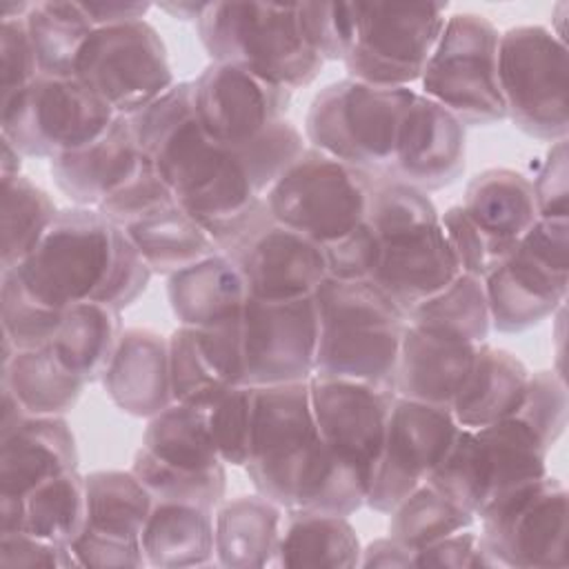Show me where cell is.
<instances>
[{"mask_svg":"<svg viewBox=\"0 0 569 569\" xmlns=\"http://www.w3.org/2000/svg\"><path fill=\"white\" fill-rule=\"evenodd\" d=\"M244 469L256 491L284 509L351 516L367 505L371 487L322 442L309 380L256 387L251 451Z\"/></svg>","mask_w":569,"mask_h":569,"instance_id":"obj_1","label":"cell"},{"mask_svg":"<svg viewBox=\"0 0 569 569\" xmlns=\"http://www.w3.org/2000/svg\"><path fill=\"white\" fill-rule=\"evenodd\" d=\"M305 147L302 133L287 118L249 144L222 147L202 133L193 113L176 124L144 162L169 184L178 207L207 227L262 200Z\"/></svg>","mask_w":569,"mask_h":569,"instance_id":"obj_2","label":"cell"},{"mask_svg":"<svg viewBox=\"0 0 569 569\" xmlns=\"http://www.w3.org/2000/svg\"><path fill=\"white\" fill-rule=\"evenodd\" d=\"M13 271L31 298L60 311L76 302L122 311L153 276L120 227L98 209L76 204L60 209L42 242Z\"/></svg>","mask_w":569,"mask_h":569,"instance_id":"obj_3","label":"cell"},{"mask_svg":"<svg viewBox=\"0 0 569 569\" xmlns=\"http://www.w3.org/2000/svg\"><path fill=\"white\" fill-rule=\"evenodd\" d=\"M313 300L320 322L313 376L347 378L393 391L405 311L371 280L327 276Z\"/></svg>","mask_w":569,"mask_h":569,"instance_id":"obj_4","label":"cell"},{"mask_svg":"<svg viewBox=\"0 0 569 569\" xmlns=\"http://www.w3.org/2000/svg\"><path fill=\"white\" fill-rule=\"evenodd\" d=\"M196 31L211 62L289 91L309 87L325 64L302 31L298 2H209Z\"/></svg>","mask_w":569,"mask_h":569,"instance_id":"obj_5","label":"cell"},{"mask_svg":"<svg viewBox=\"0 0 569 569\" xmlns=\"http://www.w3.org/2000/svg\"><path fill=\"white\" fill-rule=\"evenodd\" d=\"M413 89L376 87L345 78L322 87L307 111L309 147L360 171L382 176Z\"/></svg>","mask_w":569,"mask_h":569,"instance_id":"obj_6","label":"cell"},{"mask_svg":"<svg viewBox=\"0 0 569 569\" xmlns=\"http://www.w3.org/2000/svg\"><path fill=\"white\" fill-rule=\"evenodd\" d=\"M220 253L231 258L258 300H298L313 296L329 276L325 249L280 224L262 200L247 211L204 227Z\"/></svg>","mask_w":569,"mask_h":569,"instance_id":"obj_7","label":"cell"},{"mask_svg":"<svg viewBox=\"0 0 569 569\" xmlns=\"http://www.w3.org/2000/svg\"><path fill=\"white\" fill-rule=\"evenodd\" d=\"M498 27L473 11L445 18L425 64L420 93L465 127L496 124L507 118L498 82Z\"/></svg>","mask_w":569,"mask_h":569,"instance_id":"obj_8","label":"cell"},{"mask_svg":"<svg viewBox=\"0 0 569 569\" xmlns=\"http://www.w3.org/2000/svg\"><path fill=\"white\" fill-rule=\"evenodd\" d=\"M373 178L305 147L267 191L264 202L276 222L327 247L365 222Z\"/></svg>","mask_w":569,"mask_h":569,"instance_id":"obj_9","label":"cell"},{"mask_svg":"<svg viewBox=\"0 0 569 569\" xmlns=\"http://www.w3.org/2000/svg\"><path fill=\"white\" fill-rule=\"evenodd\" d=\"M482 282L498 333H520L553 316L569 289V220L538 218Z\"/></svg>","mask_w":569,"mask_h":569,"instance_id":"obj_10","label":"cell"},{"mask_svg":"<svg viewBox=\"0 0 569 569\" xmlns=\"http://www.w3.org/2000/svg\"><path fill=\"white\" fill-rule=\"evenodd\" d=\"M567 44L542 24H520L500 33L498 82L507 118L545 142L569 131Z\"/></svg>","mask_w":569,"mask_h":569,"instance_id":"obj_11","label":"cell"},{"mask_svg":"<svg viewBox=\"0 0 569 569\" xmlns=\"http://www.w3.org/2000/svg\"><path fill=\"white\" fill-rule=\"evenodd\" d=\"M547 453L538 433L518 416L478 429L460 427L427 482L478 513L500 491L549 473Z\"/></svg>","mask_w":569,"mask_h":569,"instance_id":"obj_12","label":"cell"},{"mask_svg":"<svg viewBox=\"0 0 569 569\" xmlns=\"http://www.w3.org/2000/svg\"><path fill=\"white\" fill-rule=\"evenodd\" d=\"M118 113L76 78L38 76L0 100V136L24 158L53 160L96 142Z\"/></svg>","mask_w":569,"mask_h":569,"instance_id":"obj_13","label":"cell"},{"mask_svg":"<svg viewBox=\"0 0 569 569\" xmlns=\"http://www.w3.org/2000/svg\"><path fill=\"white\" fill-rule=\"evenodd\" d=\"M480 540L498 567H567V489L545 473L493 496L478 513Z\"/></svg>","mask_w":569,"mask_h":569,"instance_id":"obj_14","label":"cell"},{"mask_svg":"<svg viewBox=\"0 0 569 569\" xmlns=\"http://www.w3.org/2000/svg\"><path fill=\"white\" fill-rule=\"evenodd\" d=\"M353 11L356 36L342 60L349 78L393 89L420 82L445 27L447 2H353Z\"/></svg>","mask_w":569,"mask_h":569,"instance_id":"obj_15","label":"cell"},{"mask_svg":"<svg viewBox=\"0 0 569 569\" xmlns=\"http://www.w3.org/2000/svg\"><path fill=\"white\" fill-rule=\"evenodd\" d=\"M73 78L118 116H131L176 84L167 47L147 20L96 27L84 40Z\"/></svg>","mask_w":569,"mask_h":569,"instance_id":"obj_16","label":"cell"},{"mask_svg":"<svg viewBox=\"0 0 569 569\" xmlns=\"http://www.w3.org/2000/svg\"><path fill=\"white\" fill-rule=\"evenodd\" d=\"M458 431L460 425L449 407L396 396L367 507L389 516L402 498L429 480L449 453Z\"/></svg>","mask_w":569,"mask_h":569,"instance_id":"obj_17","label":"cell"},{"mask_svg":"<svg viewBox=\"0 0 569 569\" xmlns=\"http://www.w3.org/2000/svg\"><path fill=\"white\" fill-rule=\"evenodd\" d=\"M318 331L313 296L298 300H258L249 296L240 316L244 382L269 387L309 380Z\"/></svg>","mask_w":569,"mask_h":569,"instance_id":"obj_18","label":"cell"},{"mask_svg":"<svg viewBox=\"0 0 569 569\" xmlns=\"http://www.w3.org/2000/svg\"><path fill=\"white\" fill-rule=\"evenodd\" d=\"M309 398L327 449L371 482L396 393L369 382L311 376Z\"/></svg>","mask_w":569,"mask_h":569,"instance_id":"obj_19","label":"cell"},{"mask_svg":"<svg viewBox=\"0 0 569 569\" xmlns=\"http://www.w3.org/2000/svg\"><path fill=\"white\" fill-rule=\"evenodd\" d=\"M193 82V111L202 133L222 147H242L282 120L291 93L233 64L211 62Z\"/></svg>","mask_w":569,"mask_h":569,"instance_id":"obj_20","label":"cell"},{"mask_svg":"<svg viewBox=\"0 0 569 569\" xmlns=\"http://www.w3.org/2000/svg\"><path fill=\"white\" fill-rule=\"evenodd\" d=\"M465 129L453 113L416 91L402 113L393 156L382 176L425 193L453 184L465 173Z\"/></svg>","mask_w":569,"mask_h":569,"instance_id":"obj_21","label":"cell"},{"mask_svg":"<svg viewBox=\"0 0 569 569\" xmlns=\"http://www.w3.org/2000/svg\"><path fill=\"white\" fill-rule=\"evenodd\" d=\"M380 262L371 282L380 287L405 316L462 273L440 218L380 236Z\"/></svg>","mask_w":569,"mask_h":569,"instance_id":"obj_22","label":"cell"},{"mask_svg":"<svg viewBox=\"0 0 569 569\" xmlns=\"http://www.w3.org/2000/svg\"><path fill=\"white\" fill-rule=\"evenodd\" d=\"M476 353L478 345L471 340L436 327L407 322L393 391L400 398L451 407L473 369Z\"/></svg>","mask_w":569,"mask_h":569,"instance_id":"obj_23","label":"cell"},{"mask_svg":"<svg viewBox=\"0 0 569 569\" xmlns=\"http://www.w3.org/2000/svg\"><path fill=\"white\" fill-rule=\"evenodd\" d=\"M147 162L136 144L131 122L118 116L89 147L49 160L56 187L76 207H98L107 196L138 178Z\"/></svg>","mask_w":569,"mask_h":569,"instance_id":"obj_24","label":"cell"},{"mask_svg":"<svg viewBox=\"0 0 569 569\" xmlns=\"http://www.w3.org/2000/svg\"><path fill=\"white\" fill-rule=\"evenodd\" d=\"M78 469V447L64 416H24L0 429V496H27Z\"/></svg>","mask_w":569,"mask_h":569,"instance_id":"obj_25","label":"cell"},{"mask_svg":"<svg viewBox=\"0 0 569 569\" xmlns=\"http://www.w3.org/2000/svg\"><path fill=\"white\" fill-rule=\"evenodd\" d=\"M100 382L120 411L153 418L173 402L169 340L151 329H124Z\"/></svg>","mask_w":569,"mask_h":569,"instance_id":"obj_26","label":"cell"},{"mask_svg":"<svg viewBox=\"0 0 569 569\" xmlns=\"http://www.w3.org/2000/svg\"><path fill=\"white\" fill-rule=\"evenodd\" d=\"M460 207L485 236L493 267L513 251L540 218L531 178L507 167L476 173L465 189Z\"/></svg>","mask_w":569,"mask_h":569,"instance_id":"obj_27","label":"cell"},{"mask_svg":"<svg viewBox=\"0 0 569 569\" xmlns=\"http://www.w3.org/2000/svg\"><path fill=\"white\" fill-rule=\"evenodd\" d=\"M167 278L171 311L184 327L209 329L238 320L249 300L242 273L224 253H213Z\"/></svg>","mask_w":569,"mask_h":569,"instance_id":"obj_28","label":"cell"},{"mask_svg":"<svg viewBox=\"0 0 569 569\" xmlns=\"http://www.w3.org/2000/svg\"><path fill=\"white\" fill-rule=\"evenodd\" d=\"M284 507L262 493L222 500L213 511L216 562L227 569L273 567Z\"/></svg>","mask_w":569,"mask_h":569,"instance_id":"obj_29","label":"cell"},{"mask_svg":"<svg viewBox=\"0 0 569 569\" xmlns=\"http://www.w3.org/2000/svg\"><path fill=\"white\" fill-rule=\"evenodd\" d=\"M529 369L507 349L478 345L473 369L451 402L456 422L465 429L487 427L520 411L527 393Z\"/></svg>","mask_w":569,"mask_h":569,"instance_id":"obj_30","label":"cell"},{"mask_svg":"<svg viewBox=\"0 0 569 569\" xmlns=\"http://www.w3.org/2000/svg\"><path fill=\"white\" fill-rule=\"evenodd\" d=\"M140 547L149 567L187 569L204 567L216 560L213 547V509L156 500Z\"/></svg>","mask_w":569,"mask_h":569,"instance_id":"obj_31","label":"cell"},{"mask_svg":"<svg viewBox=\"0 0 569 569\" xmlns=\"http://www.w3.org/2000/svg\"><path fill=\"white\" fill-rule=\"evenodd\" d=\"M360 538L347 516L284 509L273 567H360Z\"/></svg>","mask_w":569,"mask_h":569,"instance_id":"obj_32","label":"cell"},{"mask_svg":"<svg viewBox=\"0 0 569 569\" xmlns=\"http://www.w3.org/2000/svg\"><path fill=\"white\" fill-rule=\"evenodd\" d=\"M120 311L100 302H76L62 309L49 345L56 358L84 382L100 380L122 336Z\"/></svg>","mask_w":569,"mask_h":569,"instance_id":"obj_33","label":"cell"},{"mask_svg":"<svg viewBox=\"0 0 569 569\" xmlns=\"http://www.w3.org/2000/svg\"><path fill=\"white\" fill-rule=\"evenodd\" d=\"M84 385L51 347L16 351L9 362H2L0 387L11 391L27 416H64L76 407Z\"/></svg>","mask_w":569,"mask_h":569,"instance_id":"obj_34","label":"cell"},{"mask_svg":"<svg viewBox=\"0 0 569 569\" xmlns=\"http://www.w3.org/2000/svg\"><path fill=\"white\" fill-rule=\"evenodd\" d=\"M153 273L171 276L220 253L209 231L178 204L122 229Z\"/></svg>","mask_w":569,"mask_h":569,"instance_id":"obj_35","label":"cell"},{"mask_svg":"<svg viewBox=\"0 0 569 569\" xmlns=\"http://www.w3.org/2000/svg\"><path fill=\"white\" fill-rule=\"evenodd\" d=\"M84 489L89 529L113 538L140 540L156 498L131 469L91 471L84 476Z\"/></svg>","mask_w":569,"mask_h":569,"instance_id":"obj_36","label":"cell"},{"mask_svg":"<svg viewBox=\"0 0 569 569\" xmlns=\"http://www.w3.org/2000/svg\"><path fill=\"white\" fill-rule=\"evenodd\" d=\"M40 76L73 78L76 58L96 29L76 0H38L24 18Z\"/></svg>","mask_w":569,"mask_h":569,"instance_id":"obj_37","label":"cell"},{"mask_svg":"<svg viewBox=\"0 0 569 569\" xmlns=\"http://www.w3.org/2000/svg\"><path fill=\"white\" fill-rule=\"evenodd\" d=\"M140 447L160 462L184 471H211L224 467L207 427V409H196L182 402H171L149 418Z\"/></svg>","mask_w":569,"mask_h":569,"instance_id":"obj_38","label":"cell"},{"mask_svg":"<svg viewBox=\"0 0 569 569\" xmlns=\"http://www.w3.org/2000/svg\"><path fill=\"white\" fill-rule=\"evenodd\" d=\"M87 527V489L78 469L64 471L22 496L20 531L71 547Z\"/></svg>","mask_w":569,"mask_h":569,"instance_id":"obj_39","label":"cell"},{"mask_svg":"<svg viewBox=\"0 0 569 569\" xmlns=\"http://www.w3.org/2000/svg\"><path fill=\"white\" fill-rule=\"evenodd\" d=\"M2 182V258L0 271L20 264L47 236L60 209L51 196L27 176H7Z\"/></svg>","mask_w":569,"mask_h":569,"instance_id":"obj_40","label":"cell"},{"mask_svg":"<svg viewBox=\"0 0 569 569\" xmlns=\"http://www.w3.org/2000/svg\"><path fill=\"white\" fill-rule=\"evenodd\" d=\"M473 520V511L445 496L431 482H422L389 513V536L416 553L456 531L469 529Z\"/></svg>","mask_w":569,"mask_h":569,"instance_id":"obj_41","label":"cell"},{"mask_svg":"<svg viewBox=\"0 0 569 569\" xmlns=\"http://www.w3.org/2000/svg\"><path fill=\"white\" fill-rule=\"evenodd\" d=\"M407 322L436 327L476 345L485 342L491 331V320L482 278L460 273L440 293L416 305L407 313Z\"/></svg>","mask_w":569,"mask_h":569,"instance_id":"obj_42","label":"cell"},{"mask_svg":"<svg viewBox=\"0 0 569 569\" xmlns=\"http://www.w3.org/2000/svg\"><path fill=\"white\" fill-rule=\"evenodd\" d=\"M131 471L153 493L156 500L189 502L213 509L224 500L227 473L224 467L211 471H184L153 458L144 447L133 456Z\"/></svg>","mask_w":569,"mask_h":569,"instance_id":"obj_43","label":"cell"},{"mask_svg":"<svg viewBox=\"0 0 569 569\" xmlns=\"http://www.w3.org/2000/svg\"><path fill=\"white\" fill-rule=\"evenodd\" d=\"M167 340L173 402L209 409L227 389H231L213 369L193 327L178 325Z\"/></svg>","mask_w":569,"mask_h":569,"instance_id":"obj_44","label":"cell"},{"mask_svg":"<svg viewBox=\"0 0 569 569\" xmlns=\"http://www.w3.org/2000/svg\"><path fill=\"white\" fill-rule=\"evenodd\" d=\"M0 307L2 338H7L16 351L42 349L53 342L62 311L31 298L13 269L0 271Z\"/></svg>","mask_w":569,"mask_h":569,"instance_id":"obj_45","label":"cell"},{"mask_svg":"<svg viewBox=\"0 0 569 569\" xmlns=\"http://www.w3.org/2000/svg\"><path fill=\"white\" fill-rule=\"evenodd\" d=\"M256 387L240 385L227 389L209 409L207 427L213 447L224 465L244 467L251 451V422H253Z\"/></svg>","mask_w":569,"mask_h":569,"instance_id":"obj_46","label":"cell"},{"mask_svg":"<svg viewBox=\"0 0 569 569\" xmlns=\"http://www.w3.org/2000/svg\"><path fill=\"white\" fill-rule=\"evenodd\" d=\"M567 411L569 400L562 378L551 369L529 373L525 402L516 416L538 433V438L545 442L549 451L565 433Z\"/></svg>","mask_w":569,"mask_h":569,"instance_id":"obj_47","label":"cell"},{"mask_svg":"<svg viewBox=\"0 0 569 569\" xmlns=\"http://www.w3.org/2000/svg\"><path fill=\"white\" fill-rule=\"evenodd\" d=\"M311 49L327 60H345L356 36L353 2H298Z\"/></svg>","mask_w":569,"mask_h":569,"instance_id":"obj_48","label":"cell"},{"mask_svg":"<svg viewBox=\"0 0 569 569\" xmlns=\"http://www.w3.org/2000/svg\"><path fill=\"white\" fill-rule=\"evenodd\" d=\"M176 204L178 202L169 184L153 171L151 164H147L138 178H133L122 189L107 196L96 209L109 222L124 229L133 222H140Z\"/></svg>","mask_w":569,"mask_h":569,"instance_id":"obj_49","label":"cell"},{"mask_svg":"<svg viewBox=\"0 0 569 569\" xmlns=\"http://www.w3.org/2000/svg\"><path fill=\"white\" fill-rule=\"evenodd\" d=\"M193 113V82L182 80L140 111L127 116L142 160L176 124L191 118Z\"/></svg>","mask_w":569,"mask_h":569,"instance_id":"obj_50","label":"cell"},{"mask_svg":"<svg viewBox=\"0 0 569 569\" xmlns=\"http://www.w3.org/2000/svg\"><path fill=\"white\" fill-rule=\"evenodd\" d=\"M329 278L338 280H371L380 262V238L365 220L351 233L322 247Z\"/></svg>","mask_w":569,"mask_h":569,"instance_id":"obj_51","label":"cell"},{"mask_svg":"<svg viewBox=\"0 0 569 569\" xmlns=\"http://www.w3.org/2000/svg\"><path fill=\"white\" fill-rule=\"evenodd\" d=\"M40 76L24 18L0 20V100L29 87Z\"/></svg>","mask_w":569,"mask_h":569,"instance_id":"obj_52","label":"cell"},{"mask_svg":"<svg viewBox=\"0 0 569 569\" xmlns=\"http://www.w3.org/2000/svg\"><path fill=\"white\" fill-rule=\"evenodd\" d=\"M540 218L569 220V164L567 138L551 142L542 164L531 180Z\"/></svg>","mask_w":569,"mask_h":569,"instance_id":"obj_53","label":"cell"},{"mask_svg":"<svg viewBox=\"0 0 569 569\" xmlns=\"http://www.w3.org/2000/svg\"><path fill=\"white\" fill-rule=\"evenodd\" d=\"M440 224L453 249L460 271L485 278L493 269V258L485 236L465 213V209L460 204L449 207L445 213H440Z\"/></svg>","mask_w":569,"mask_h":569,"instance_id":"obj_54","label":"cell"},{"mask_svg":"<svg viewBox=\"0 0 569 569\" xmlns=\"http://www.w3.org/2000/svg\"><path fill=\"white\" fill-rule=\"evenodd\" d=\"M71 553L78 567L91 569H138L147 565L140 540L104 536L89 527H84V531L71 542Z\"/></svg>","mask_w":569,"mask_h":569,"instance_id":"obj_55","label":"cell"},{"mask_svg":"<svg viewBox=\"0 0 569 569\" xmlns=\"http://www.w3.org/2000/svg\"><path fill=\"white\" fill-rule=\"evenodd\" d=\"M416 567H451V569H482L498 567L493 556L480 540V533L462 529L413 553Z\"/></svg>","mask_w":569,"mask_h":569,"instance_id":"obj_56","label":"cell"},{"mask_svg":"<svg viewBox=\"0 0 569 569\" xmlns=\"http://www.w3.org/2000/svg\"><path fill=\"white\" fill-rule=\"evenodd\" d=\"M0 567L69 569V567H78V562L71 553V547L58 545L44 538H36L24 531H16V533H0Z\"/></svg>","mask_w":569,"mask_h":569,"instance_id":"obj_57","label":"cell"},{"mask_svg":"<svg viewBox=\"0 0 569 569\" xmlns=\"http://www.w3.org/2000/svg\"><path fill=\"white\" fill-rule=\"evenodd\" d=\"M198 340L209 356L213 369L222 378L227 387H240L244 382V365H242V342H240V318L209 327L196 329Z\"/></svg>","mask_w":569,"mask_h":569,"instance_id":"obj_58","label":"cell"},{"mask_svg":"<svg viewBox=\"0 0 569 569\" xmlns=\"http://www.w3.org/2000/svg\"><path fill=\"white\" fill-rule=\"evenodd\" d=\"M80 4L93 27H111V24L144 20L147 11L151 9V2H133V0H89Z\"/></svg>","mask_w":569,"mask_h":569,"instance_id":"obj_59","label":"cell"},{"mask_svg":"<svg viewBox=\"0 0 569 569\" xmlns=\"http://www.w3.org/2000/svg\"><path fill=\"white\" fill-rule=\"evenodd\" d=\"M413 565V551L402 547L398 540L391 536L387 538H376L371 540L360 556V567H387V569H398V567H409Z\"/></svg>","mask_w":569,"mask_h":569,"instance_id":"obj_60","label":"cell"},{"mask_svg":"<svg viewBox=\"0 0 569 569\" xmlns=\"http://www.w3.org/2000/svg\"><path fill=\"white\" fill-rule=\"evenodd\" d=\"M209 2H193V0H178V2H160L158 9L169 13V18L173 20H182V22H198L200 16L204 13Z\"/></svg>","mask_w":569,"mask_h":569,"instance_id":"obj_61","label":"cell"},{"mask_svg":"<svg viewBox=\"0 0 569 569\" xmlns=\"http://www.w3.org/2000/svg\"><path fill=\"white\" fill-rule=\"evenodd\" d=\"M2 142V151H0V178L7 176H20V167H22V153L11 144V140H7L4 136H0Z\"/></svg>","mask_w":569,"mask_h":569,"instance_id":"obj_62","label":"cell"},{"mask_svg":"<svg viewBox=\"0 0 569 569\" xmlns=\"http://www.w3.org/2000/svg\"><path fill=\"white\" fill-rule=\"evenodd\" d=\"M31 7H33V2H24V0H2L0 2V20L27 18Z\"/></svg>","mask_w":569,"mask_h":569,"instance_id":"obj_63","label":"cell"}]
</instances>
